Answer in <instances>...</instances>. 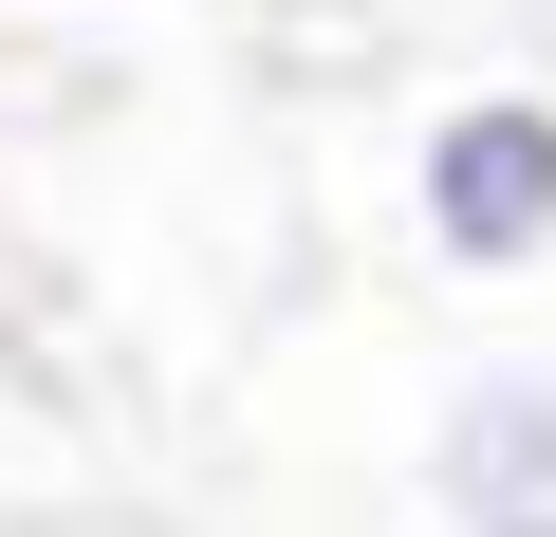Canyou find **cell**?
<instances>
[{
    "mask_svg": "<svg viewBox=\"0 0 556 537\" xmlns=\"http://www.w3.org/2000/svg\"><path fill=\"white\" fill-rule=\"evenodd\" d=\"M408 241L445 279H538L556 259V93L538 75H482L408 130Z\"/></svg>",
    "mask_w": 556,
    "mask_h": 537,
    "instance_id": "cell-1",
    "label": "cell"
},
{
    "mask_svg": "<svg viewBox=\"0 0 556 537\" xmlns=\"http://www.w3.org/2000/svg\"><path fill=\"white\" fill-rule=\"evenodd\" d=\"M427 500L445 537H556V353H501L427 408Z\"/></svg>",
    "mask_w": 556,
    "mask_h": 537,
    "instance_id": "cell-2",
    "label": "cell"
}]
</instances>
